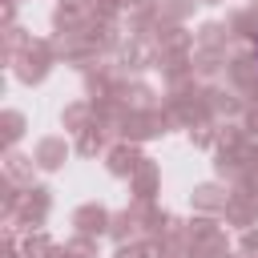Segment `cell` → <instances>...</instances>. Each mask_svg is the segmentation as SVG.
<instances>
[{
    "label": "cell",
    "instance_id": "6da1fadb",
    "mask_svg": "<svg viewBox=\"0 0 258 258\" xmlns=\"http://www.w3.org/2000/svg\"><path fill=\"white\" fill-rule=\"evenodd\" d=\"M254 52H258V48H254Z\"/></svg>",
    "mask_w": 258,
    "mask_h": 258
}]
</instances>
